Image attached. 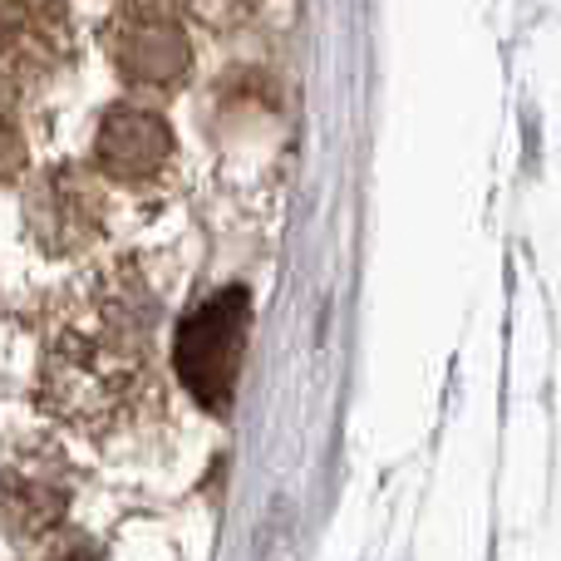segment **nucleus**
<instances>
[{
	"label": "nucleus",
	"mask_w": 561,
	"mask_h": 561,
	"mask_svg": "<svg viewBox=\"0 0 561 561\" xmlns=\"http://www.w3.org/2000/svg\"><path fill=\"white\" fill-rule=\"evenodd\" d=\"M148 325L153 310L134 290L94 296L89 310L65 325L49 345V389L59 404L79 419H104L114 399L144 379L148 359Z\"/></svg>",
	"instance_id": "1"
},
{
	"label": "nucleus",
	"mask_w": 561,
	"mask_h": 561,
	"mask_svg": "<svg viewBox=\"0 0 561 561\" xmlns=\"http://www.w3.org/2000/svg\"><path fill=\"white\" fill-rule=\"evenodd\" d=\"M242 350H247V290H222V296L203 300L178 330V375L183 385L203 399L207 409L222 414L237 394V375H242Z\"/></svg>",
	"instance_id": "3"
},
{
	"label": "nucleus",
	"mask_w": 561,
	"mask_h": 561,
	"mask_svg": "<svg viewBox=\"0 0 561 561\" xmlns=\"http://www.w3.org/2000/svg\"><path fill=\"white\" fill-rule=\"evenodd\" d=\"M173 158V128L144 104L104 108L94 134V168L114 183H153Z\"/></svg>",
	"instance_id": "5"
},
{
	"label": "nucleus",
	"mask_w": 561,
	"mask_h": 561,
	"mask_svg": "<svg viewBox=\"0 0 561 561\" xmlns=\"http://www.w3.org/2000/svg\"><path fill=\"white\" fill-rule=\"evenodd\" d=\"M75 55L69 0H0V79L39 84Z\"/></svg>",
	"instance_id": "4"
},
{
	"label": "nucleus",
	"mask_w": 561,
	"mask_h": 561,
	"mask_svg": "<svg viewBox=\"0 0 561 561\" xmlns=\"http://www.w3.org/2000/svg\"><path fill=\"white\" fill-rule=\"evenodd\" d=\"M183 5L193 10L197 20H207V25L232 30V25H242L247 15H256V10H262V0H183Z\"/></svg>",
	"instance_id": "6"
},
{
	"label": "nucleus",
	"mask_w": 561,
	"mask_h": 561,
	"mask_svg": "<svg viewBox=\"0 0 561 561\" xmlns=\"http://www.w3.org/2000/svg\"><path fill=\"white\" fill-rule=\"evenodd\" d=\"M118 79L138 94H168L193 69V45L173 0H124L104 30Z\"/></svg>",
	"instance_id": "2"
}]
</instances>
